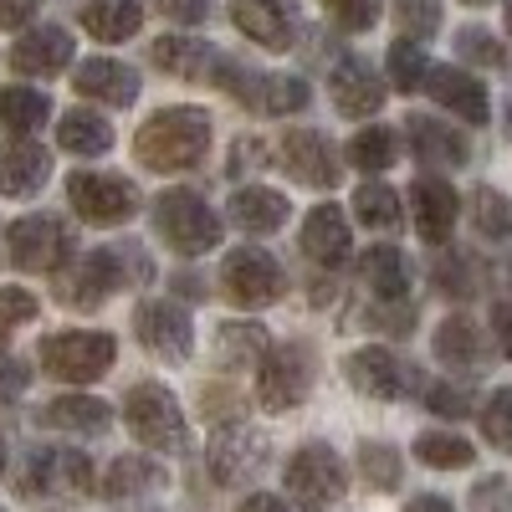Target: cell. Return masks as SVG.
Returning <instances> with one entry per match:
<instances>
[{"mask_svg": "<svg viewBox=\"0 0 512 512\" xmlns=\"http://www.w3.org/2000/svg\"><path fill=\"white\" fill-rule=\"evenodd\" d=\"M149 277H154V267H149L144 246H134V241L98 246V251L82 256L77 267L57 272V297L67 308H98L118 287H134V282H149Z\"/></svg>", "mask_w": 512, "mask_h": 512, "instance_id": "cell-1", "label": "cell"}, {"mask_svg": "<svg viewBox=\"0 0 512 512\" xmlns=\"http://www.w3.org/2000/svg\"><path fill=\"white\" fill-rule=\"evenodd\" d=\"M210 149V113L205 108H159L139 134H134V154L144 169L175 175V169L200 164Z\"/></svg>", "mask_w": 512, "mask_h": 512, "instance_id": "cell-2", "label": "cell"}, {"mask_svg": "<svg viewBox=\"0 0 512 512\" xmlns=\"http://www.w3.org/2000/svg\"><path fill=\"white\" fill-rule=\"evenodd\" d=\"M154 231L180 256H205L221 246V216L195 190H164L154 200Z\"/></svg>", "mask_w": 512, "mask_h": 512, "instance_id": "cell-3", "label": "cell"}, {"mask_svg": "<svg viewBox=\"0 0 512 512\" xmlns=\"http://www.w3.org/2000/svg\"><path fill=\"white\" fill-rule=\"evenodd\" d=\"M282 487H287V497L297 507L323 512V507H333L338 497H344L349 472H344V461H338L333 446H318L313 441V446H297L292 451V461L282 466Z\"/></svg>", "mask_w": 512, "mask_h": 512, "instance_id": "cell-4", "label": "cell"}, {"mask_svg": "<svg viewBox=\"0 0 512 512\" xmlns=\"http://www.w3.org/2000/svg\"><path fill=\"white\" fill-rule=\"evenodd\" d=\"M113 359H118L113 333H98V328H67V333H52L41 344V369L52 379H72V384L108 374Z\"/></svg>", "mask_w": 512, "mask_h": 512, "instance_id": "cell-5", "label": "cell"}, {"mask_svg": "<svg viewBox=\"0 0 512 512\" xmlns=\"http://www.w3.org/2000/svg\"><path fill=\"white\" fill-rule=\"evenodd\" d=\"M123 420L134 441H144L149 451H175L185 446V415H180V400L164 390V384H134L123 400Z\"/></svg>", "mask_w": 512, "mask_h": 512, "instance_id": "cell-6", "label": "cell"}, {"mask_svg": "<svg viewBox=\"0 0 512 512\" xmlns=\"http://www.w3.org/2000/svg\"><path fill=\"white\" fill-rule=\"evenodd\" d=\"M221 287H226L231 303H241V308H267V303H277V297L287 292V272H282V262L272 251L236 246L221 262Z\"/></svg>", "mask_w": 512, "mask_h": 512, "instance_id": "cell-7", "label": "cell"}, {"mask_svg": "<svg viewBox=\"0 0 512 512\" xmlns=\"http://www.w3.org/2000/svg\"><path fill=\"white\" fill-rule=\"evenodd\" d=\"M313 390V354L297 349V344H282L262 359V369H256V405H262L267 415H282L292 405H303Z\"/></svg>", "mask_w": 512, "mask_h": 512, "instance_id": "cell-8", "label": "cell"}, {"mask_svg": "<svg viewBox=\"0 0 512 512\" xmlns=\"http://www.w3.org/2000/svg\"><path fill=\"white\" fill-rule=\"evenodd\" d=\"M134 333H139V344L164 364H185L195 354V323L180 303H169V297H144V303L134 308Z\"/></svg>", "mask_w": 512, "mask_h": 512, "instance_id": "cell-9", "label": "cell"}, {"mask_svg": "<svg viewBox=\"0 0 512 512\" xmlns=\"http://www.w3.org/2000/svg\"><path fill=\"white\" fill-rule=\"evenodd\" d=\"M67 200L88 226H123L139 210V190L123 175H93V169H77L67 180Z\"/></svg>", "mask_w": 512, "mask_h": 512, "instance_id": "cell-10", "label": "cell"}, {"mask_svg": "<svg viewBox=\"0 0 512 512\" xmlns=\"http://www.w3.org/2000/svg\"><path fill=\"white\" fill-rule=\"evenodd\" d=\"M6 256L21 272H62L72 256V231L57 216H21L6 231Z\"/></svg>", "mask_w": 512, "mask_h": 512, "instance_id": "cell-11", "label": "cell"}, {"mask_svg": "<svg viewBox=\"0 0 512 512\" xmlns=\"http://www.w3.org/2000/svg\"><path fill=\"white\" fill-rule=\"evenodd\" d=\"M267 436L256 431V425H241V420H231V425H221L216 436H210V477H216L221 487H241V482H251L256 472L267 466Z\"/></svg>", "mask_w": 512, "mask_h": 512, "instance_id": "cell-12", "label": "cell"}, {"mask_svg": "<svg viewBox=\"0 0 512 512\" xmlns=\"http://www.w3.org/2000/svg\"><path fill=\"white\" fill-rule=\"evenodd\" d=\"M21 487L26 492H47V497H88L93 492V461L82 451H72V446L31 451Z\"/></svg>", "mask_w": 512, "mask_h": 512, "instance_id": "cell-13", "label": "cell"}, {"mask_svg": "<svg viewBox=\"0 0 512 512\" xmlns=\"http://www.w3.org/2000/svg\"><path fill=\"white\" fill-rule=\"evenodd\" d=\"M231 21L267 52H287L297 31V0H231Z\"/></svg>", "mask_w": 512, "mask_h": 512, "instance_id": "cell-14", "label": "cell"}, {"mask_svg": "<svg viewBox=\"0 0 512 512\" xmlns=\"http://www.w3.org/2000/svg\"><path fill=\"white\" fill-rule=\"evenodd\" d=\"M328 93H333V108L344 118H369L384 103V82H379V72L364 57H344L328 72Z\"/></svg>", "mask_w": 512, "mask_h": 512, "instance_id": "cell-15", "label": "cell"}, {"mask_svg": "<svg viewBox=\"0 0 512 512\" xmlns=\"http://www.w3.org/2000/svg\"><path fill=\"white\" fill-rule=\"evenodd\" d=\"M344 374H349L354 390L369 395V400H400L405 395V364L390 349H379V344L354 349L349 364H344Z\"/></svg>", "mask_w": 512, "mask_h": 512, "instance_id": "cell-16", "label": "cell"}, {"mask_svg": "<svg viewBox=\"0 0 512 512\" xmlns=\"http://www.w3.org/2000/svg\"><path fill=\"white\" fill-rule=\"evenodd\" d=\"M282 164L292 169V180H303L313 190L338 185V159H333L328 139L313 134V128H292V134H282Z\"/></svg>", "mask_w": 512, "mask_h": 512, "instance_id": "cell-17", "label": "cell"}, {"mask_svg": "<svg viewBox=\"0 0 512 512\" xmlns=\"http://www.w3.org/2000/svg\"><path fill=\"white\" fill-rule=\"evenodd\" d=\"M47 175H52V154L41 149L36 139L0 144V195L26 200V195H36L41 185H47Z\"/></svg>", "mask_w": 512, "mask_h": 512, "instance_id": "cell-18", "label": "cell"}, {"mask_svg": "<svg viewBox=\"0 0 512 512\" xmlns=\"http://www.w3.org/2000/svg\"><path fill=\"white\" fill-rule=\"evenodd\" d=\"M425 93H431L441 108H451L461 123H487L492 118V103H487V88L461 72V67H431V77H425Z\"/></svg>", "mask_w": 512, "mask_h": 512, "instance_id": "cell-19", "label": "cell"}, {"mask_svg": "<svg viewBox=\"0 0 512 512\" xmlns=\"http://www.w3.org/2000/svg\"><path fill=\"white\" fill-rule=\"evenodd\" d=\"M72 88L82 98H93V103H108V108H128L139 98V72L134 67H123L113 57H93V62H82L72 72Z\"/></svg>", "mask_w": 512, "mask_h": 512, "instance_id": "cell-20", "label": "cell"}, {"mask_svg": "<svg viewBox=\"0 0 512 512\" xmlns=\"http://www.w3.org/2000/svg\"><path fill=\"white\" fill-rule=\"evenodd\" d=\"M410 205H415V231H420V241H436V246L451 236V226H456V216H461V200H456V190H451L441 175H420L415 190H410Z\"/></svg>", "mask_w": 512, "mask_h": 512, "instance_id": "cell-21", "label": "cell"}, {"mask_svg": "<svg viewBox=\"0 0 512 512\" xmlns=\"http://www.w3.org/2000/svg\"><path fill=\"white\" fill-rule=\"evenodd\" d=\"M72 62V36L62 26H31L16 47H11V67L21 77H52Z\"/></svg>", "mask_w": 512, "mask_h": 512, "instance_id": "cell-22", "label": "cell"}, {"mask_svg": "<svg viewBox=\"0 0 512 512\" xmlns=\"http://www.w3.org/2000/svg\"><path fill=\"white\" fill-rule=\"evenodd\" d=\"M226 216H231V226H241L246 236H272V231H282V226H287L292 205H287V195H282V190L246 185V190H236V195H231Z\"/></svg>", "mask_w": 512, "mask_h": 512, "instance_id": "cell-23", "label": "cell"}, {"mask_svg": "<svg viewBox=\"0 0 512 512\" xmlns=\"http://www.w3.org/2000/svg\"><path fill=\"white\" fill-rule=\"evenodd\" d=\"M354 236H349V221L338 205H313L308 221H303V251L313 256L318 267H338L349 256Z\"/></svg>", "mask_w": 512, "mask_h": 512, "instance_id": "cell-24", "label": "cell"}, {"mask_svg": "<svg viewBox=\"0 0 512 512\" xmlns=\"http://www.w3.org/2000/svg\"><path fill=\"white\" fill-rule=\"evenodd\" d=\"M405 128H410V144H415V159H420V164H431V169L466 164V139L456 134L451 123L425 118V113H410V118H405Z\"/></svg>", "mask_w": 512, "mask_h": 512, "instance_id": "cell-25", "label": "cell"}, {"mask_svg": "<svg viewBox=\"0 0 512 512\" xmlns=\"http://www.w3.org/2000/svg\"><path fill=\"white\" fill-rule=\"evenodd\" d=\"M41 425H52V431H72V436H103L113 425V410L108 400L98 395H62L41 410Z\"/></svg>", "mask_w": 512, "mask_h": 512, "instance_id": "cell-26", "label": "cell"}, {"mask_svg": "<svg viewBox=\"0 0 512 512\" xmlns=\"http://www.w3.org/2000/svg\"><path fill=\"white\" fill-rule=\"evenodd\" d=\"M149 57L159 72H175V77H216V67H221L216 47H205L195 36H159Z\"/></svg>", "mask_w": 512, "mask_h": 512, "instance_id": "cell-27", "label": "cell"}, {"mask_svg": "<svg viewBox=\"0 0 512 512\" xmlns=\"http://www.w3.org/2000/svg\"><path fill=\"white\" fill-rule=\"evenodd\" d=\"M359 272H364V287L379 297V303H405V292H410V262H405V251L369 246Z\"/></svg>", "mask_w": 512, "mask_h": 512, "instance_id": "cell-28", "label": "cell"}, {"mask_svg": "<svg viewBox=\"0 0 512 512\" xmlns=\"http://www.w3.org/2000/svg\"><path fill=\"white\" fill-rule=\"evenodd\" d=\"M57 144L77 159H98V154L113 149V123L103 113H93V108H72L57 123Z\"/></svg>", "mask_w": 512, "mask_h": 512, "instance_id": "cell-29", "label": "cell"}, {"mask_svg": "<svg viewBox=\"0 0 512 512\" xmlns=\"http://www.w3.org/2000/svg\"><path fill=\"white\" fill-rule=\"evenodd\" d=\"M216 354L226 369H262V359L272 354V333L262 323H221Z\"/></svg>", "mask_w": 512, "mask_h": 512, "instance_id": "cell-30", "label": "cell"}, {"mask_svg": "<svg viewBox=\"0 0 512 512\" xmlns=\"http://www.w3.org/2000/svg\"><path fill=\"white\" fill-rule=\"evenodd\" d=\"M144 21V0H88L82 6V26L98 41H128Z\"/></svg>", "mask_w": 512, "mask_h": 512, "instance_id": "cell-31", "label": "cell"}, {"mask_svg": "<svg viewBox=\"0 0 512 512\" xmlns=\"http://www.w3.org/2000/svg\"><path fill=\"white\" fill-rule=\"evenodd\" d=\"M52 118V98L36 93V88H21V82H11V88H0V128H11L16 139L36 134L41 123Z\"/></svg>", "mask_w": 512, "mask_h": 512, "instance_id": "cell-32", "label": "cell"}, {"mask_svg": "<svg viewBox=\"0 0 512 512\" xmlns=\"http://www.w3.org/2000/svg\"><path fill=\"white\" fill-rule=\"evenodd\" d=\"M436 359L446 364V369H472L477 359H482V333H477V323L472 318H446L441 328H436Z\"/></svg>", "mask_w": 512, "mask_h": 512, "instance_id": "cell-33", "label": "cell"}, {"mask_svg": "<svg viewBox=\"0 0 512 512\" xmlns=\"http://www.w3.org/2000/svg\"><path fill=\"white\" fill-rule=\"evenodd\" d=\"M159 487H164V466L149 461V456H118L108 466V482H103L108 497H144V492H159Z\"/></svg>", "mask_w": 512, "mask_h": 512, "instance_id": "cell-34", "label": "cell"}, {"mask_svg": "<svg viewBox=\"0 0 512 512\" xmlns=\"http://www.w3.org/2000/svg\"><path fill=\"white\" fill-rule=\"evenodd\" d=\"M395 154H400V134H395V128H384V123H379V128H364V134L349 139V164L364 169V175H379V169H390Z\"/></svg>", "mask_w": 512, "mask_h": 512, "instance_id": "cell-35", "label": "cell"}, {"mask_svg": "<svg viewBox=\"0 0 512 512\" xmlns=\"http://www.w3.org/2000/svg\"><path fill=\"white\" fill-rule=\"evenodd\" d=\"M354 216L369 231H395L400 226V195L384 185V180H369V185L354 190Z\"/></svg>", "mask_w": 512, "mask_h": 512, "instance_id": "cell-36", "label": "cell"}, {"mask_svg": "<svg viewBox=\"0 0 512 512\" xmlns=\"http://www.w3.org/2000/svg\"><path fill=\"white\" fill-rule=\"evenodd\" d=\"M415 456H420L425 466H436V472H456V466H472V461H477L472 441L451 436V431H425V436H415Z\"/></svg>", "mask_w": 512, "mask_h": 512, "instance_id": "cell-37", "label": "cell"}, {"mask_svg": "<svg viewBox=\"0 0 512 512\" xmlns=\"http://www.w3.org/2000/svg\"><path fill=\"white\" fill-rule=\"evenodd\" d=\"M359 466H364V482L379 487V492H395L400 477H405L400 451H395L390 441H364V446H359Z\"/></svg>", "mask_w": 512, "mask_h": 512, "instance_id": "cell-38", "label": "cell"}, {"mask_svg": "<svg viewBox=\"0 0 512 512\" xmlns=\"http://www.w3.org/2000/svg\"><path fill=\"white\" fill-rule=\"evenodd\" d=\"M425 77H431V62H425L420 41L400 36L395 47H390V82H395L400 93H415V88H425Z\"/></svg>", "mask_w": 512, "mask_h": 512, "instance_id": "cell-39", "label": "cell"}, {"mask_svg": "<svg viewBox=\"0 0 512 512\" xmlns=\"http://www.w3.org/2000/svg\"><path fill=\"white\" fill-rule=\"evenodd\" d=\"M472 226H477L487 241H507V236H512V200L497 195V190H477V195H472Z\"/></svg>", "mask_w": 512, "mask_h": 512, "instance_id": "cell-40", "label": "cell"}, {"mask_svg": "<svg viewBox=\"0 0 512 512\" xmlns=\"http://www.w3.org/2000/svg\"><path fill=\"white\" fill-rule=\"evenodd\" d=\"M482 436L512 456V390H492L482 405Z\"/></svg>", "mask_w": 512, "mask_h": 512, "instance_id": "cell-41", "label": "cell"}, {"mask_svg": "<svg viewBox=\"0 0 512 512\" xmlns=\"http://www.w3.org/2000/svg\"><path fill=\"white\" fill-rule=\"evenodd\" d=\"M425 405H431V415H441V420H461L466 410H472V390H466L461 379H436V384H425Z\"/></svg>", "mask_w": 512, "mask_h": 512, "instance_id": "cell-42", "label": "cell"}, {"mask_svg": "<svg viewBox=\"0 0 512 512\" xmlns=\"http://www.w3.org/2000/svg\"><path fill=\"white\" fill-rule=\"evenodd\" d=\"M456 52H461L466 62H477V67H502V62H507L502 41H497L492 31H482V26H466V31L456 36Z\"/></svg>", "mask_w": 512, "mask_h": 512, "instance_id": "cell-43", "label": "cell"}, {"mask_svg": "<svg viewBox=\"0 0 512 512\" xmlns=\"http://www.w3.org/2000/svg\"><path fill=\"white\" fill-rule=\"evenodd\" d=\"M36 313H41V303L26 287H0V338H6L11 328H26Z\"/></svg>", "mask_w": 512, "mask_h": 512, "instance_id": "cell-44", "label": "cell"}, {"mask_svg": "<svg viewBox=\"0 0 512 512\" xmlns=\"http://www.w3.org/2000/svg\"><path fill=\"white\" fill-rule=\"evenodd\" d=\"M328 21L338 31H369L379 21V0H328Z\"/></svg>", "mask_w": 512, "mask_h": 512, "instance_id": "cell-45", "label": "cell"}, {"mask_svg": "<svg viewBox=\"0 0 512 512\" xmlns=\"http://www.w3.org/2000/svg\"><path fill=\"white\" fill-rule=\"evenodd\" d=\"M436 287H441L446 297H472V292H477V272L451 251V256H441V262H436Z\"/></svg>", "mask_w": 512, "mask_h": 512, "instance_id": "cell-46", "label": "cell"}, {"mask_svg": "<svg viewBox=\"0 0 512 512\" xmlns=\"http://www.w3.org/2000/svg\"><path fill=\"white\" fill-rule=\"evenodd\" d=\"M441 26V6L436 0H400V31L415 41V36H436Z\"/></svg>", "mask_w": 512, "mask_h": 512, "instance_id": "cell-47", "label": "cell"}, {"mask_svg": "<svg viewBox=\"0 0 512 512\" xmlns=\"http://www.w3.org/2000/svg\"><path fill=\"white\" fill-rule=\"evenodd\" d=\"M149 6L164 16V21H175V26H200L210 16L205 0H149Z\"/></svg>", "mask_w": 512, "mask_h": 512, "instance_id": "cell-48", "label": "cell"}, {"mask_svg": "<svg viewBox=\"0 0 512 512\" xmlns=\"http://www.w3.org/2000/svg\"><path fill=\"white\" fill-rule=\"evenodd\" d=\"M26 390V364L16 359V354H6V349H0V405H6V400H16Z\"/></svg>", "mask_w": 512, "mask_h": 512, "instance_id": "cell-49", "label": "cell"}, {"mask_svg": "<svg viewBox=\"0 0 512 512\" xmlns=\"http://www.w3.org/2000/svg\"><path fill=\"white\" fill-rule=\"evenodd\" d=\"M472 502H477V512H497V507H507V482H502V477H492V482H477Z\"/></svg>", "mask_w": 512, "mask_h": 512, "instance_id": "cell-50", "label": "cell"}, {"mask_svg": "<svg viewBox=\"0 0 512 512\" xmlns=\"http://www.w3.org/2000/svg\"><path fill=\"white\" fill-rule=\"evenodd\" d=\"M246 164H256V169L267 164V149L256 144V139H241V144L231 149V175H246Z\"/></svg>", "mask_w": 512, "mask_h": 512, "instance_id": "cell-51", "label": "cell"}, {"mask_svg": "<svg viewBox=\"0 0 512 512\" xmlns=\"http://www.w3.org/2000/svg\"><path fill=\"white\" fill-rule=\"evenodd\" d=\"M36 16V0H0V26L16 31V26H31Z\"/></svg>", "mask_w": 512, "mask_h": 512, "instance_id": "cell-52", "label": "cell"}, {"mask_svg": "<svg viewBox=\"0 0 512 512\" xmlns=\"http://www.w3.org/2000/svg\"><path fill=\"white\" fill-rule=\"evenodd\" d=\"M492 328H497V344H502V354L512 359V303H497V308H492Z\"/></svg>", "mask_w": 512, "mask_h": 512, "instance_id": "cell-53", "label": "cell"}, {"mask_svg": "<svg viewBox=\"0 0 512 512\" xmlns=\"http://www.w3.org/2000/svg\"><path fill=\"white\" fill-rule=\"evenodd\" d=\"M236 512H292V507H287L282 497H272V492H251Z\"/></svg>", "mask_w": 512, "mask_h": 512, "instance_id": "cell-54", "label": "cell"}, {"mask_svg": "<svg viewBox=\"0 0 512 512\" xmlns=\"http://www.w3.org/2000/svg\"><path fill=\"white\" fill-rule=\"evenodd\" d=\"M405 512H456V507H451L446 497H436V492H425V497H415Z\"/></svg>", "mask_w": 512, "mask_h": 512, "instance_id": "cell-55", "label": "cell"}, {"mask_svg": "<svg viewBox=\"0 0 512 512\" xmlns=\"http://www.w3.org/2000/svg\"><path fill=\"white\" fill-rule=\"evenodd\" d=\"M0 477H6V446H0Z\"/></svg>", "mask_w": 512, "mask_h": 512, "instance_id": "cell-56", "label": "cell"}, {"mask_svg": "<svg viewBox=\"0 0 512 512\" xmlns=\"http://www.w3.org/2000/svg\"><path fill=\"white\" fill-rule=\"evenodd\" d=\"M507 36H512V0H507Z\"/></svg>", "mask_w": 512, "mask_h": 512, "instance_id": "cell-57", "label": "cell"}, {"mask_svg": "<svg viewBox=\"0 0 512 512\" xmlns=\"http://www.w3.org/2000/svg\"><path fill=\"white\" fill-rule=\"evenodd\" d=\"M466 6H492V0H466Z\"/></svg>", "mask_w": 512, "mask_h": 512, "instance_id": "cell-58", "label": "cell"}, {"mask_svg": "<svg viewBox=\"0 0 512 512\" xmlns=\"http://www.w3.org/2000/svg\"><path fill=\"white\" fill-rule=\"evenodd\" d=\"M507 128H512V108H507Z\"/></svg>", "mask_w": 512, "mask_h": 512, "instance_id": "cell-59", "label": "cell"}]
</instances>
